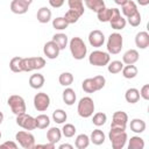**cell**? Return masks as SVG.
Returning <instances> with one entry per match:
<instances>
[{
  "instance_id": "c3c4849f",
  "label": "cell",
  "mask_w": 149,
  "mask_h": 149,
  "mask_svg": "<svg viewBox=\"0 0 149 149\" xmlns=\"http://www.w3.org/2000/svg\"><path fill=\"white\" fill-rule=\"evenodd\" d=\"M64 148H66V149H72L73 146H71V144H69V143H63V144L59 146V149H64Z\"/></svg>"
},
{
  "instance_id": "836d02e7",
  "label": "cell",
  "mask_w": 149,
  "mask_h": 149,
  "mask_svg": "<svg viewBox=\"0 0 149 149\" xmlns=\"http://www.w3.org/2000/svg\"><path fill=\"white\" fill-rule=\"evenodd\" d=\"M68 5L69 8L72 10H76L77 13H79L80 15L84 14V1L83 0H68Z\"/></svg>"
},
{
  "instance_id": "8992f818",
  "label": "cell",
  "mask_w": 149,
  "mask_h": 149,
  "mask_svg": "<svg viewBox=\"0 0 149 149\" xmlns=\"http://www.w3.org/2000/svg\"><path fill=\"white\" fill-rule=\"evenodd\" d=\"M122 45H123V37L121 36V34H119V33H112L108 36L107 45H106L108 54L118 55L121 51Z\"/></svg>"
},
{
  "instance_id": "d6986e66",
  "label": "cell",
  "mask_w": 149,
  "mask_h": 149,
  "mask_svg": "<svg viewBox=\"0 0 149 149\" xmlns=\"http://www.w3.org/2000/svg\"><path fill=\"white\" fill-rule=\"evenodd\" d=\"M44 81H45L44 76L41 74V73H34L29 78V85H30L31 88H35V90L42 88L43 85H44Z\"/></svg>"
},
{
  "instance_id": "e0dca14e",
  "label": "cell",
  "mask_w": 149,
  "mask_h": 149,
  "mask_svg": "<svg viewBox=\"0 0 149 149\" xmlns=\"http://www.w3.org/2000/svg\"><path fill=\"white\" fill-rule=\"evenodd\" d=\"M135 44L140 49H147L149 47V34L147 31H140L135 36Z\"/></svg>"
},
{
  "instance_id": "ba28073f",
  "label": "cell",
  "mask_w": 149,
  "mask_h": 149,
  "mask_svg": "<svg viewBox=\"0 0 149 149\" xmlns=\"http://www.w3.org/2000/svg\"><path fill=\"white\" fill-rule=\"evenodd\" d=\"M7 104H8V106L10 107V111H12L15 115L26 113V109H27L26 101H24V99H23L21 95H17V94L10 95V97L8 98V100H7Z\"/></svg>"
},
{
  "instance_id": "ac0fdd59",
  "label": "cell",
  "mask_w": 149,
  "mask_h": 149,
  "mask_svg": "<svg viewBox=\"0 0 149 149\" xmlns=\"http://www.w3.org/2000/svg\"><path fill=\"white\" fill-rule=\"evenodd\" d=\"M140 58V55H139V51L135 50V49H129L127 50L123 56H122V63H125L126 65L127 64H135Z\"/></svg>"
},
{
  "instance_id": "1f68e13d",
  "label": "cell",
  "mask_w": 149,
  "mask_h": 149,
  "mask_svg": "<svg viewBox=\"0 0 149 149\" xmlns=\"http://www.w3.org/2000/svg\"><path fill=\"white\" fill-rule=\"evenodd\" d=\"M35 120H36V128L40 129H45L50 125V118L47 114H40L35 118Z\"/></svg>"
},
{
  "instance_id": "7dc6e473",
  "label": "cell",
  "mask_w": 149,
  "mask_h": 149,
  "mask_svg": "<svg viewBox=\"0 0 149 149\" xmlns=\"http://www.w3.org/2000/svg\"><path fill=\"white\" fill-rule=\"evenodd\" d=\"M55 146H56V144H54V143H50V142H49V143H47V144H37V146L35 144V148H47V149L49 148V149H54V148H55Z\"/></svg>"
},
{
  "instance_id": "52a82bcc",
  "label": "cell",
  "mask_w": 149,
  "mask_h": 149,
  "mask_svg": "<svg viewBox=\"0 0 149 149\" xmlns=\"http://www.w3.org/2000/svg\"><path fill=\"white\" fill-rule=\"evenodd\" d=\"M111 62V56L106 51L94 50L88 56V63L94 66H105Z\"/></svg>"
},
{
  "instance_id": "30bf717a",
  "label": "cell",
  "mask_w": 149,
  "mask_h": 149,
  "mask_svg": "<svg viewBox=\"0 0 149 149\" xmlns=\"http://www.w3.org/2000/svg\"><path fill=\"white\" fill-rule=\"evenodd\" d=\"M16 125L20 126L21 128L26 129V130H34L36 129V120L34 116L27 114V113H22L16 115Z\"/></svg>"
},
{
  "instance_id": "f1b7e54d",
  "label": "cell",
  "mask_w": 149,
  "mask_h": 149,
  "mask_svg": "<svg viewBox=\"0 0 149 149\" xmlns=\"http://www.w3.org/2000/svg\"><path fill=\"white\" fill-rule=\"evenodd\" d=\"M112 14H113V8L104 7L99 12H97V17L100 22H109V20L112 19Z\"/></svg>"
},
{
  "instance_id": "f6af8a7d",
  "label": "cell",
  "mask_w": 149,
  "mask_h": 149,
  "mask_svg": "<svg viewBox=\"0 0 149 149\" xmlns=\"http://www.w3.org/2000/svg\"><path fill=\"white\" fill-rule=\"evenodd\" d=\"M65 0H49V5L52 7V8H59L64 5Z\"/></svg>"
},
{
  "instance_id": "484cf974",
  "label": "cell",
  "mask_w": 149,
  "mask_h": 149,
  "mask_svg": "<svg viewBox=\"0 0 149 149\" xmlns=\"http://www.w3.org/2000/svg\"><path fill=\"white\" fill-rule=\"evenodd\" d=\"M146 122L142 119H133L130 121V130L136 133V134H141L146 130Z\"/></svg>"
},
{
  "instance_id": "cb8c5ba5",
  "label": "cell",
  "mask_w": 149,
  "mask_h": 149,
  "mask_svg": "<svg viewBox=\"0 0 149 149\" xmlns=\"http://www.w3.org/2000/svg\"><path fill=\"white\" fill-rule=\"evenodd\" d=\"M105 140H106V136H105V133H104L101 129L97 128V129H94V130L91 133L90 142H92L93 144L100 146V144H102V143L105 142Z\"/></svg>"
},
{
  "instance_id": "74e56055",
  "label": "cell",
  "mask_w": 149,
  "mask_h": 149,
  "mask_svg": "<svg viewBox=\"0 0 149 149\" xmlns=\"http://www.w3.org/2000/svg\"><path fill=\"white\" fill-rule=\"evenodd\" d=\"M122 68H123V63H122L121 61H112V62H109V63L107 64V70H108V72H109V73H113V74L121 72Z\"/></svg>"
},
{
  "instance_id": "db71d44e",
  "label": "cell",
  "mask_w": 149,
  "mask_h": 149,
  "mask_svg": "<svg viewBox=\"0 0 149 149\" xmlns=\"http://www.w3.org/2000/svg\"><path fill=\"white\" fill-rule=\"evenodd\" d=\"M1 136H2V134H1V132H0V139H1Z\"/></svg>"
},
{
  "instance_id": "5bb4252c",
  "label": "cell",
  "mask_w": 149,
  "mask_h": 149,
  "mask_svg": "<svg viewBox=\"0 0 149 149\" xmlns=\"http://www.w3.org/2000/svg\"><path fill=\"white\" fill-rule=\"evenodd\" d=\"M59 51H61L59 47H58L52 40L49 41V42H47V43L44 44V47H43V54H44V56H45L47 58H49V59H55V58H57L58 55H59Z\"/></svg>"
},
{
  "instance_id": "4dcf8cb0",
  "label": "cell",
  "mask_w": 149,
  "mask_h": 149,
  "mask_svg": "<svg viewBox=\"0 0 149 149\" xmlns=\"http://www.w3.org/2000/svg\"><path fill=\"white\" fill-rule=\"evenodd\" d=\"M84 2L88 9H91L92 12H95V13L105 7L104 0H84Z\"/></svg>"
},
{
  "instance_id": "f5cc1de1",
  "label": "cell",
  "mask_w": 149,
  "mask_h": 149,
  "mask_svg": "<svg viewBox=\"0 0 149 149\" xmlns=\"http://www.w3.org/2000/svg\"><path fill=\"white\" fill-rule=\"evenodd\" d=\"M24 1H26L28 5H31V2H33V0H24Z\"/></svg>"
},
{
  "instance_id": "f546056e",
  "label": "cell",
  "mask_w": 149,
  "mask_h": 149,
  "mask_svg": "<svg viewBox=\"0 0 149 149\" xmlns=\"http://www.w3.org/2000/svg\"><path fill=\"white\" fill-rule=\"evenodd\" d=\"M88 144H90V137L86 134L77 135L76 141H74V146L77 149H85L88 147Z\"/></svg>"
},
{
  "instance_id": "681fc988",
  "label": "cell",
  "mask_w": 149,
  "mask_h": 149,
  "mask_svg": "<svg viewBox=\"0 0 149 149\" xmlns=\"http://www.w3.org/2000/svg\"><path fill=\"white\" fill-rule=\"evenodd\" d=\"M136 2L140 6H147V5H149V0H136Z\"/></svg>"
},
{
  "instance_id": "9c48e42d",
  "label": "cell",
  "mask_w": 149,
  "mask_h": 149,
  "mask_svg": "<svg viewBox=\"0 0 149 149\" xmlns=\"http://www.w3.org/2000/svg\"><path fill=\"white\" fill-rule=\"evenodd\" d=\"M15 140L17 143L24 149H33L35 148V137L31 133L27 130H20L15 134Z\"/></svg>"
},
{
  "instance_id": "8fae6325",
  "label": "cell",
  "mask_w": 149,
  "mask_h": 149,
  "mask_svg": "<svg viewBox=\"0 0 149 149\" xmlns=\"http://www.w3.org/2000/svg\"><path fill=\"white\" fill-rule=\"evenodd\" d=\"M34 107L38 112H44L50 106V97L45 92H38L34 97Z\"/></svg>"
},
{
  "instance_id": "7c38bea8",
  "label": "cell",
  "mask_w": 149,
  "mask_h": 149,
  "mask_svg": "<svg viewBox=\"0 0 149 149\" xmlns=\"http://www.w3.org/2000/svg\"><path fill=\"white\" fill-rule=\"evenodd\" d=\"M127 122H128V115H127V113H125L123 111H116L113 114L111 128H120V129H125L126 130Z\"/></svg>"
},
{
  "instance_id": "6da1fadb",
  "label": "cell",
  "mask_w": 149,
  "mask_h": 149,
  "mask_svg": "<svg viewBox=\"0 0 149 149\" xmlns=\"http://www.w3.org/2000/svg\"><path fill=\"white\" fill-rule=\"evenodd\" d=\"M69 49L72 57L77 61L83 59L87 54V47L80 37H72L69 42Z\"/></svg>"
},
{
  "instance_id": "e575fe53",
  "label": "cell",
  "mask_w": 149,
  "mask_h": 149,
  "mask_svg": "<svg viewBox=\"0 0 149 149\" xmlns=\"http://www.w3.org/2000/svg\"><path fill=\"white\" fill-rule=\"evenodd\" d=\"M68 119V114L65 111L58 108V109H55L52 112V120L56 122V123H64Z\"/></svg>"
},
{
  "instance_id": "3957f363",
  "label": "cell",
  "mask_w": 149,
  "mask_h": 149,
  "mask_svg": "<svg viewBox=\"0 0 149 149\" xmlns=\"http://www.w3.org/2000/svg\"><path fill=\"white\" fill-rule=\"evenodd\" d=\"M106 84V79L104 76H95L93 78H86L81 83V87L86 93H94L101 90Z\"/></svg>"
},
{
  "instance_id": "60d3db41",
  "label": "cell",
  "mask_w": 149,
  "mask_h": 149,
  "mask_svg": "<svg viewBox=\"0 0 149 149\" xmlns=\"http://www.w3.org/2000/svg\"><path fill=\"white\" fill-rule=\"evenodd\" d=\"M68 26H69V23L65 21V19L63 16H58L52 20V27L57 30H64L68 28Z\"/></svg>"
},
{
  "instance_id": "ffe728a7",
  "label": "cell",
  "mask_w": 149,
  "mask_h": 149,
  "mask_svg": "<svg viewBox=\"0 0 149 149\" xmlns=\"http://www.w3.org/2000/svg\"><path fill=\"white\" fill-rule=\"evenodd\" d=\"M137 10H139V9H137V6H136V3H135L133 0H127V1L121 6V12H122V14H123L126 17H128V16L135 14Z\"/></svg>"
},
{
  "instance_id": "d4e9b609",
  "label": "cell",
  "mask_w": 149,
  "mask_h": 149,
  "mask_svg": "<svg viewBox=\"0 0 149 149\" xmlns=\"http://www.w3.org/2000/svg\"><path fill=\"white\" fill-rule=\"evenodd\" d=\"M125 99L129 104H136L139 101V99H140V92H139V90L135 88V87L128 88L126 91V93H125Z\"/></svg>"
},
{
  "instance_id": "83f0119b",
  "label": "cell",
  "mask_w": 149,
  "mask_h": 149,
  "mask_svg": "<svg viewBox=\"0 0 149 149\" xmlns=\"http://www.w3.org/2000/svg\"><path fill=\"white\" fill-rule=\"evenodd\" d=\"M121 72L126 79H133L137 76V68L134 64H127L126 66L122 68Z\"/></svg>"
},
{
  "instance_id": "d590c367",
  "label": "cell",
  "mask_w": 149,
  "mask_h": 149,
  "mask_svg": "<svg viewBox=\"0 0 149 149\" xmlns=\"http://www.w3.org/2000/svg\"><path fill=\"white\" fill-rule=\"evenodd\" d=\"M21 62H22V57L20 56H15L10 59L9 62V69L15 72V73H19V72H22V66H21Z\"/></svg>"
},
{
  "instance_id": "d6a6232c",
  "label": "cell",
  "mask_w": 149,
  "mask_h": 149,
  "mask_svg": "<svg viewBox=\"0 0 149 149\" xmlns=\"http://www.w3.org/2000/svg\"><path fill=\"white\" fill-rule=\"evenodd\" d=\"M144 141L140 136H132L128 142V149H143Z\"/></svg>"
},
{
  "instance_id": "4316f807",
  "label": "cell",
  "mask_w": 149,
  "mask_h": 149,
  "mask_svg": "<svg viewBox=\"0 0 149 149\" xmlns=\"http://www.w3.org/2000/svg\"><path fill=\"white\" fill-rule=\"evenodd\" d=\"M52 41L59 47L61 50L65 49V48L68 47V43H69L68 36H66L65 34H63V33H57V34H55V35L52 36Z\"/></svg>"
},
{
  "instance_id": "816d5d0a",
  "label": "cell",
  "mask_w": 149,
  "mask_h": 149,
  "mask_svg": "<svg viewBox=\"0 0 149 149\" xmlns=\"http://www.w3.org/2000/svg\"><path fill=\"white\" fill-rule=\"evenodd\" d=\"M2 121H3V114H2V112H0V125L2 123Z\"/></svg>"
},
{
  "instance_id": "9a60e30c",
  "label": "cell",
  "mask_w": 149,
  "mask_h": 149,
  "mask_svg": "<svg viewBox=\"0 0 149 149\" xmlns=\"http://www.w3.org/2000/svg\"><path fill=\"white\" fill-rule=\"evenodd\" d=\"M87 38H88V43L94 48H99L105 43V35L102 31H100L98 29L90 31Z\"/></svg>"
},
{
  "instance_id": "7bdbcfd3",
  "label": "cell",
  "mask_w": 149,
  "mask_h": 149,
  "mask_svg": "<svg viewBox=\"0 0 149 149\" xmlns=\"http://www.w3.org/2000/svg\"><path fill=\"white\" fill-rule=\"evenodd\" d=\"M126 21H127L132 27H137V26H140V23H141V14H140V12L137 10L135 14L128 16Z\"/></svg>"
},
{
  "instance_id": "44dd1931",
  "label": "cell",
  "mask_w": 149,
  "mask_h": 149,
  "mask_svg": "<svg viewBox=\"0 0 149 149\" xmlns=\"http://www.w3.org/2000/svg\"><path fill=\"white\" fill-rule=\"evenodd\" d=\"M51 15H52V13L48 7H41L37 10L36 19L40 23H48L51 20Z\"/></svg>"
},
{
  "instance_id": "4fadbf2b",
  "label": "cell",
  "mask_w": 149,
  "mask_h": 149,
  "mask_svg": "<svg viewBox=\"0 0 149 149\" xmlns=\"http://www.w3.org/2000/svg\"><path fill=\"white\" fill-rule=\"evenodd\" d=\"M109 24L113 29L115 30H122L126 24H127V21L126 19L121 15L120 13V9L118 8H113V14H112V19L109 20Z\"/></svg>"
},
{
  "instance_id": "7402d4cb",
  "label": "cell",
  "mask_w": 149,
  "mask_h": 149,
  "mask_svg": "<svg viewBox=\"0 0 149 149\" xmlns=\"http://www.w3.org/2000/svg\"><path fill=\"white\" fill-rule=\"evenodd\" d=\"M62 98H63V101H64V104H65V105L71 106V105H73V104L76 102L77 95H76L74 90H72L71 87H66V88L63 91Z\"/></svg>"
},
{
  "instance_id": "603a6c76",
  "label": "cell",
  "mask_w": 149,
  "mask_h": 149,
  "mask_svg": "<svg viewBox=\"0 0 149 149\" xmlns=\"http://www.w3.org/2000/svg\"><path fill=\"white\" fill-rule=\"evenodd\" d=\"M61 137H62V130L59 128H57V127H51L47 132V140L50 143L56 144L61 140Z\"/></svg>"
},
{
  "instance_id": "7a4b0ae2",
  "label": "cell",
  "mask_w": 149,
  "mask_h": 149,
  "mask_svg": "<svg viewBox=\"0 0 149 149\" xmlns=\"http://www.w3.org/2000/svg\"><path fill=\"white\" fill-rule=\"evenodd\" d=\"M108 139L112 143L113 149H122L127 142V133L125 129L120 128H111L108 133Z\"/></svg>"
},
{
  "instance_id": "ee69618b",
  "label": "cell",
  "mask_w": 149,
  "mask_h": 149,
  "mask_svg": "<svg viewBox=\"0 0 149 149\" xmlns=\"http://www.w3.org/2000/svg\"><path fill=\"white\" fill-rule=\"evenodd\" d=\"M140 92V97L143 98L144 100H149V84H146L141 87Z\"/></svg>"
},
{
  "instance_id": "bcb514c9",
  "label": "cell",
  "mask_w": 149,
  "mask_h": 149,
  "mask_svg": "<svg viewBox=\"0 0 149 149\" xmlns=\"http://www.w3.org/2000/svg\"><path fill=\"white\" fill-rule=\"evenodd\" d=\"M1 148H12V149H16L17 148V144L13 141H6L3 142L2 144H0V149Z\"/></svg>"
},
{
  "instance_id": "277c9868",
  "label": "cell",
  "mask_w": 149,
  "mask_h": 149,
  "mask_svg": "<svg viewBox=\"0 0 149 149\" xmlns=\"http://www.w3.org/2000/svg\"><path fill=\"white\" fill-rule=\"evenodd\" d=\"M94 101L91 97H84L79 100L78 102V106H77V112H78V115L80 118H84V119H87L90 116L93 115V112H94Z\"/></svg>"
},
{
  "instance_id": "f907efd6",
  "label": "cell",
  "mask_w": 149,
  "mask_h": 149,
  "mask_svg": "<svg viewBox=\"0 0 149 149\" xmlns=\"http://www.w3.org/2000/svg\"><path fill=\"white\" fill-rule=\"evenodd\" d=\"M126 1H127V0H114V2H115L116 5H120V6H122Z\"/></svg>"
},
{
  "instance_id": "8d00e7d4",
  "label": "cell",
  "mask_w": 149,
  "mask_h": 149,
  "mask_svg": "<svg viewBox=\"0 0 149 149\" xmlns=\"http://www.w3.org/2000/svg\"><path fill=\"white\" fill-rule=\"evenodd\" d=\"M58 81L62 86H70L73 83V74L71 72H62L58 77Z\"/></svg>"
},
{
  "instance_id": "5b68a950",
  "label": "cell",
  "mask_w": 149,
  "mask_h": 149,
  "mask_svg": "<svg viewBox=\"0 0 149 149\" xmlns=\"http://www.w3.org/2000/svg\"><path fill=\"white\" fill-rule=\"evenodd\" d=\"M45 65V59L43 57H27V58H22L21 62V66H22V71L24 72H30L34 70H41L43 69Z\"/></svg>"
},
{
  "instance_id": "2e32d148",
  "label": "cell",
  "mask_w": 149,
  "mask_h": 149,
  "mask_svg": "<svg viewBox=\"0 0 149 149\" xmlns=\"http://www.w3.org/2000/svg\"><path fill=\"white\" fill-rule=\"evenodd\" d=\"M29 6L24 0H12L10 2V10L14 14H26L29 9Z\"/></svg>"
},
{
  "instance_id": "b9f144b4",
  "label": "cell",
  "mask_w": 149,
  "mask_h": 149,
  "mask_svg": "<svg viewBox=\"0 0 149 149\" xmlns=\"http://www.w3.org/2000/svg\"><path fill=\"white\" fill-rule=\"evenodd\" d=\"M76 127L72 123H65L62 128V135H64L65 137H72L76 134Z\"/></svg>"
},
{
  "instance_id": "ab89813d",
  "label": "cell",
  "mask_w": 149,
  "mask_h": 149,
  "mask_svg": "<svg viewBox=\"0 0 149 149\" xmlns=\"http://www.w3.org/2000/svg\"><path fill=\"white\" fill-rule=\"evenodd\" d=\"M80 16H81V15H80L79 13H77L76 10L69 9V10L65 13V15H64L63 17L65 19V21H66L69 24H71V23H76V22L79 20Z\"/></svg>"
},
{
  "instance_id": "f35d334b",
  "label": "cell",
  "mask_w": 149,
  "mask_h": 149,
  "mask_svg": "<svg viewBox=\"0 0 149 149\" xmlns=\"http://www.w3.org/2000/svg\"><path fill=\"white\" fill-rule=\"evenodd\" d=\"M106 121H107V115H106L105 113H102V112L95 113V114L93 115V118H92V123H93L94 126H97V127L104 126V125L106 123Z\"/></svg>"
}]
</instances>
